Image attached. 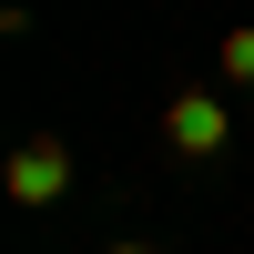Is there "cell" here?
I'll use <instances>...</instances> for the list:
<instances>
[{
  "instance_id": "obj_2",
  "label": "cell",
  "mask_w": 254,
  "mask_h": 254,
  "mask_svg": "<svg viewBox=\"0 0 254 254\" xmlns=\"http://www.w3.org/2000/svg\"><path fill=\"white\" fill-rule=\"evenodd\" d=\"M163 142L193 153V163H214L224 153V102L214 92H173V102H163Z\"/></svg>"
},
{
  "instance_id": "obj_1",
  "label": "cell",
  "mask_w": 254,
  "mask_h": 254,
  "mask_svg": "<svg viewBox=\"0 0 254 254\" xmlns=\"http://www.w3.org/2000/svg\"><path fill=\"white\" fill-rule=\"evenodd\" d=\"M0 183H10V203H61L71 193V142H51V132L20 142V153L0 163Z\"/></svg>"
},
{
  "instance_id": "obj_4",
  "label": "cell",
  "mask_w": 254,
  "mask_h": 254,
  "mask_svg": "<svg viewBox=\"0 0 254 254\" xmlns=\"http://www.w3.org/2000/svg\"><path fill=\"white\" fill-rule=\"evenodd\" d=\"M102 254H153V244H102Z\"/></svg>"
},
{
  "instance_id": "obj_3",
  "label": "cell",
  "mask_w": 254,
  "mask_h": 254,
  "mask_svg": "<svg viewBox=\"0 0 254 254\" xmlns=\"http://www.w3.org/2000/svg\"><path fill=\"white\" fill-rule=\"evenodd\" d=\"M224 81H254V31H224Z\"/></svg>"
}]
</instances>
